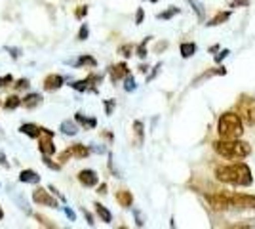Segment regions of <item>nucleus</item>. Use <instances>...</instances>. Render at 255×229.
<instances>
[{
  "mask_svg": "<svg viewBox=\"0 0 255 229\" xmlns=\"http://www.w3.org/2000/svg\"><path fill=\"white\" fill-rule=\"evenodd\" d=\"M215 178L223 184L236 187H248L254 184V176L250 166L244 163H233V164H219L215 168Z\"/></svg>",
  "mask_w": 255,
  "mask_h": 229,
  "instance_id": "f257e3e1",
  "label": "nucleus"
},
{
  "mask_svg": "<svg viewBox=\"0 0 255 229\" xmlns=\"http://www.w3.org/2000/svg\"><path fill=\"white\" fill-rule=\"evenodd\" d=\"M212 145L213 151L225 159H246L252 155V145L248 142H242L240 138L238 140H221L219 138Z\"/></svg>",
  "mask_w": 255,
  "mask_h": 229,
  "instance_id": "f03ea898",
  "label": "nucleus"
},
{
  "mask_svg": "<svg viewBox=\"0 0 255 229\" xmlns=\"http://www.w3.org/2000/svg\"><path fill=\"white\" fill-rule=\"evenodd\" d=\"M217 134L221 140H238L244 134V122L236 111H227L217 120Z\"/></svg>",
  "mask_w": 255,
  "mask_h": 229,
  "instance_id": "7ed1b4c3",
  "label": "nucleus"
},
{
  "mask_svg": "<svg viewBox=\"0 0 255 229\" xmlns=\"http://www.w3.org/2000/svg\"><path fill=\"white\" fill-rule=\"evenodd\" d=\"M236 113L242 119V122H246L248 126H255V98L242 96L240 101H238Z\"/></svg>",
  "mask_w": 255,
  "mask_h": 229,
  "instance_id": "20e7f679",
  "label": "nucleus"
},
{
  "mask_svg": "<svg viewBox=\"0 0 255 229\" xmlns=\"http://www.w3.org/2000/svg\"><path fill=\"white\" fill-rule=\"evenodd\" d=\"M227 199L231 203V210L233 208H244V210H255V197L244 195V193H227Z\"/></svg>",
  "mask_w": 255,
  "mask_h": 229,
  "instance_id": "39448f33",
  "label": "nucleus"
},
{
  "mask_svg": "<svg viewBox=\"0 0 255 229\" xmlns=\"http://www.w3.org/2000/svg\"><path fill=\"white\" fill-rule=\"evenodd\" d=\"M38 151L42 155L52 157L55 153V145H53V132L48 128H42V134L38 136Z\"/></svg>",
  "mask_w": 255,
  "mask_h": 229,
  "instance_id": "423d86ee",
  "label": "nucleus"
},
{
  "mask_svg": "<svg viewBox=\"0 0 255 229\" xmlns=\"http://www.w3.org/2000/svg\"><path fill=\"white\" fill-rule=\"evenodd\" d=\"M99 82H101V76L90 75L88 78H84V80H76V82H73L71 88H73V90H78V92H97L96 84H99Z\"/></svg>",
  "mask_w": 255,
  "mask_h": 229,
  "instance_id": "0eeeda50",
  "label": "nucleus"
},
{
  "mask_svg": "<svg viewBox=\"0 0 255 229\" xmlns=\"http://www.w3.org/2000/svg\"><path fill=\"white\" fill-rule=\"evenodd\" d=\"M32 203H36V205H42V207H50V208H59L57 207V201L53 199L46 189L42 187H38V189H34L32 191Z\"/></svg>",
  "mask_w": 255,
  "mask_h": 229,
  "instance_id": "6e6552de",
  "label": "nucleus"
},
{
  "mask_svg": "<svg viewBox=\"0 0 255 229\" xmlns=\"http://www.w3.org/2000/svg\"><path fill=\"white\" fill-rule=\"evenodd\" d=\"M206 201L210 203V207L213 210H219V212H225V210H231V203L227 199V193H217V195H208Z\"/></svg>",
  "mask_w": 255,
  "mask_h": 229,
  "instance_id": "1a4fd4ad",
  "label": "nucleus"
},
{
  "mask_svg": "<svg viewBox=\"0 0 255 229\" xmlns=\"http://www.w3.org/2000/svg\"><path fill=\"white\" fill-rule=\"evenodd\" d=\"M78 182L84 187H96L99 184V176L96 170H80L78 172Z\"/></svg>",
  "mask_w": 255,
  "mask_h": 229,
  "instance_id": "9d476101",
  "label": "nucleus"
},
{
  "mask_svg": "<svg viewBox=\"0 0 255 229\" xmlns=\"http://www.w3.org/2000/svg\"><path fill=\"white\" fill-rule=\"evenodd\" d=\"M63 84H65V78L61 75H57V73L48 75L44 78V90L46 92H55V90H59Z\"/></svg>",
  "mask_w": 255,
  "mask_h": 229,
  "instance_id": "9b49d317",
  "label": "nucleus"
},
{
  "mask_svg": "<svg viewBox=\"0 0 255 229\" xmlns=\"http://www.w3.org/2000/svg\"><path fill=\"white\" fill-rule=\"evenodd\" d=\"M109 75H111L113 82H120V80H124V76L129 75V71H128L126 63H117V65H113L109 69Z\"/></svg>",
  "mask_w": 255,
  "mask_h": 229,
  "instance_id": "f8f14e48",
  "label": "nucleus"
},
{
  "mask_svg": "<svg viewBox=\"0 0 255 229\" xmlns=\"http://www.w3.org/2000/svg\"><path fill=\"white\" fill-rule=\"evenodd\" d=\"M40 103H42V96H40L38 92L27 94V96L21 99V105L25 107V109H34V107H38Z\"/></svg>",
  "mask_w": 255,
  "mask_h": 229,
  "instance_id": "ddd939ff",
  "label": "nucleus"
},
{
  "mask_svg": "<svg viewBox=\"0 0 255 229\" xmlns=\"http://www.w3.org/2000/svg\"><path fill=\"white\" fill-rule=\"evenodd\" d=\"M69 151H71V157L73 159H88L90 157V147L88 145H82V143H75V145H71L69 147Z\"/></svg>",
  "mask_w": 255,
  "mask_h": 229,
  "instance_id": "4468645a",
  "label": "nucleus"
},
{
  "mask_svg": "<svg viewBox=\"0 0 255 229\" xmlns=\"http://www.w3.org/2000/svg\"><path fill=\"white\" fill-rule=\"evenodd\" d=\"M117 201L122 208H131V205H133V195L128 189H120V191H117Z\"/></svg>",
  "mask_w": 255,
  "mask_h": 229,
  "instance_id": "2eb2a0df",
  "label": "nucleus"
},
{
  "mask_svg": "<svg viewBox=\"0 0 255 229\" xmlns=\"http://www.w3.org/2000/svg\"><path fill=\"white\" fill-rule=\"evenodd\" d=\"M19 132L25 134V136H29V138H32V140H36V138L42 134V126H36V124H32V122H27V124H21Z\"/></svg>",
  "mask_w": 255,
  "mask_h": 229,
  "instance_id": "dca6fc26",
  "label": "nucleus"
},
{
  "mask_svg": "<svg viewBox=\"0 0 255 229\" xmlns=\"http://www.w3.org/2000/svg\"><path fill=\"white\" fill-rule=\"evenodd\" d=\"M19 182L21 184H38L40 182V176H38V172H34V170H21Z\"/></svg>",
  "mask_w": 255,
  "mask_h": 229,
  "instance_id": "f3484780",
  "label": "nucleus"
},
{
  "mask_svg": "<svg viewBox=\"0 0 255 229\" xmlns=\"http://www.w3.org/2000/svg\"><path fill=\"white\" fill-rule=\"evenodd\" d=\"M59 130L63 132L65 136H76L78 134V124H76L75 120H63Z\"/></svg>",
  "mask_w": 255,
  "mask_h": 229,
  "instance_id": "a211bd4d",
  "label": "nucleus"
},
{
  "mask_svg": "<svg viewBox=\"0 0 255 229\" xmlns=\"http://www.w3.org/2000/svg\"><path fill=\"white\" fill-rule=\"evenodd\" d=\"M75 122L76 124H82L84 128H96L97 126V119H94V117H92V119H88V117H84L82 113H76Z\"/></svg>",
  "mask_w": 255,
  "mask_h": 229,
  "instance_id": "6ab92c4d",
  "label": "nucleus"
},
{
  "mask_svg": "<svg viewBox=\"0 0 255 229\" xmlns=\"http://www.w3.org/2000/svg\"><path fill=\"white\" fill-rule=\"evenodd\" d=\"M94 207H96L97 216H99V218L103 220V222H105V224H111V222H113V214H111V212H109V210H107V208L103 207V205H101V203H96V205H94Z\"/></svg>",
  "mask_w": 255,
  "mask_h": 229,
  "instance_id": "aec40b11",
  "label": "nucleus"
},
{
  "mask_svg": "<svg viewBox=\"0 0 255 229\" xmlns=\"http://www.w3.org/2000/svg\"><path fill=\"white\" fill-rule=\"evenodd\" d=\"M231 13H233V11H221V13H217L212 21L206 23V25H208V27H217V25H221V23L229 21V19H231Z\"/></svg>",
  "mask_w": 255,
  "mask_h": 229,
  "instance_id": "412c9836",
  "label": "nucleus"
},
{
  "mask_svg": "<svg viewBox=\"0 0 255 229\" xmlns=\"http://www.w3.org/2000/svg\"><path fill=\"white\" fill-rule=\"evenodd\" d=\"M19 105H21V98H19L17 94H13V96H10V98H6V101H4V109L6 111L17 109Z\"/></svg>",
  "mask_w": 255,
  "mask_h": 229,
  "instance_id": "4be33fe9",
  "label": "nucleus"
},
{
  "mask_svg": "<svg viewBox=\"0 0 255 229\" xmlns=\"http://www.w3.org/2000/svg\"><path fill=\"white\" fill-rule=\"evenodd\" d=\"M179 50H181V55L187 59V57H192V55L196 54V44L194 42H183Z\"/></svg>",
  "mask_w": 255,
  "mask_h": 229,
  "instance_id": "5701e85b",
  "label": "nucleus"
},
{
  "mask_svg": "<svg viewBox=\"0 0 255 229\" xmlns=\"http://www.w3.org/2000/svg\"><path fill=\"white\" fill-rule=\"evenodd\" d=\"M133 134H135V143L141 145L143 140H145V134H143V122H141V120H135V122H133Z\"/></svg>",
  "mask_w": 255,
  "mask_h": 229,
  "instance_id": "b1692460",
  "label": "nucleus"
},
{
  "mask_svg": "<svg viewBox=\"0 0 255 229\" xmlns=\"http://www.w3.org/2000/svg\"><path fill=\"white\" fill-rule=\"evenodd\" d=\"M96 67L97 65V61L92 57V55H82V57H78L75 61V67Z\"/></svg>",
  "mask_w": 255,
  "mask_h": 229,
  "instance_id": "393cba45",
  "label": "nucleus"
},
{
  "mask_svg": "<svg viewBox=\"0 0 255 229\" xmlns=\"http://www.w3.org/2000/svg\"><path fill=\"white\" fill-rule=\"evenodd\" d=\"M189 6H192V10L196 11V17L198 21H204V6L198 0H189Z\"/></svg>",
  "mask_w": 255,
  "mask_h": 229,
  "instance_id": "a878e982",
  "label": "nucleus"
},
{
  "mask_svg": "<svg viewBox=\"0 0 255 229\" xmlns=\"http://www.w3.org/2000/svg\"><path fill=\"white\" fill-rule=\"evenodd\" d=\"M179 11H181L179 8L171 6V8H168L166 11H162V13H158V19H162V21H166V19H170V17H173V15H177Z\"/></svg>",
  "mask_w": 255,
  "mask_h": 229,
  "instance_id": "bb28decb",
  "label": "nucleus"
},
{
  "mask_svg": "<svg viewBox=\"0 0 255 229\" xmlns=\"http://www.w3.org/2000/svg\"><path fill=\"white\" fill-rule=\"evenodd\" d=\"M135 88H137V84H135V78H133L131 75L124 76V90H126V92H135Z\"/></svg>",
  "mask_w": 255,
  "mask_h": 229,
  "instance_id": "cd10ccee",
  "label": "nucleus"
},
{
  "mask_svg": "<svg viewBox=\"0 0 255 229\" xmlns=\"http://www.w3.org/2000/svg\"><path fill=\"white\" fill-rule=\"evenodd\" d=\"M150 38H152V36H147V38L137 46V55L141 57V59H145V57H147V44H149Z\"/></svg>",
  "mask_w": 255,
  "mask_h": 229,
  "instance_id": "c85d7f7f",
  "label": "nucleus"
},
{
  "mask_svg": "<svg viewBox=\"0 0 255 229\" xmlns=\"http://www.w3.org/2000/svg\"><path fill=\"white\" fill-rule=\"evenodd\" d=\"M42 163L46 164L48 168H52V170H55V172H57V170H61V164H59V163H53L52 157H48V155H42Z\"/></svg>",
  "mask_w": 255,
  "mask_h": 229,
  "instance_id": "c756f323",
  "label": "nucleus"
},
{
  "mask_svg": "<svg viewBox=\"0 0 255 229\" xmlns=\"http://www.w3.org/2000/svg\"><path fill=\"white\" fill-rule=\"evenodd\" d=\"M131 50H133V46H131V44H124V46H120V48H118V54L124 55V57H129V55H131Z\"/></svg>",
  "mask_w": 255,
  "mask_h": 229,
  "instance_id": "7c9ffc66",
  "label": "nucleus"
},
{
  "mask_svg": "<svg viewBox=\"0 0 255 229\" xmlns=\"http://www.w3.org/2000/svg\"><path fill=\"white\" fill-rule=\"evenodd\" d=\"M88 34H90V29H88L86 23H82V27H80V31H78V40H86Z\"/></svg>",
  "mask_w": 255,
  "mask_h": 229,
  "instance_id": "2f4dec72",
  "label": "nucleus"
},
{
  "mask_svg": "<svg viewBox=\"0 0 255 229\" xmlns=\"http://www.w3.org/2000/svg\"><path fill=\"white\" fill-rule=\"evenodd\" d=\"M15 90H27L29 88V80L27 78H19V80H15Z\"/></svg>",
  "mask_w": 255,
  "mask_h": 229,
  "instance_id": "473e14b6",
  "label": "nucleus"
},
{
  "mask_svg": "<svg viewBox=\"0 0 255 229\" xmlns=\"http://www.w3.org/2000/svg\"><path fill=\"white\" fill-rule=\"evenodd\" d=\"M244 6H250V0H233L231 2V8H244Z\"/></svg>",
  "mask_w": 255,
  "mask_h": 229,
  "instance_id": "72a5a7b5",
  "label": "nucleus"
},
{
  "mask_svg": "<svg viewBox=\"0 0 255 229\" xmlns=\"http://www.w3.org/2000/svg\"><path fill=\"white\" fill-rule=\"evenodd\" d=\"M11 82H13V76H11V75H4V76H0V88L8 86V84H11Z\"/></svg>",
  "mask_w": 255,
  "mask_h": 229,
  "instance_id": "f704fd0d",
  "label": "nucleus"
},
{
  "mask_svg": "<svg viewBox=\"0 0 255 229\" xmlns=\"http://www.w3.org/2000/svg\"><path fill=\"white\" fill-rule=\"evenodd\" d=\"M115 105H117V103H115L113 99H107V101H105V113H107V115H113V111H115Z\"/></svg>",
  "mask_w": 255,
  "mask_h": 229,
  "instance_id": "c9c22d12",
  "label": "nucleus"
},
{
  "mask_svg": "<svg viewBox=\"0 0 255 229\" xmlns=\"http://www.w3.org/2000/svg\"><path fill=\"white\" fill-rule=\"evenodd\" d=\"M86 13H88V6H80V8L75 11L76 19H82V17H86Z\"/></svg>",
  "mask_w": 255,
  "mask_h": 229,
  "instance_id": "e433bc0d",
  "label": "nucleus"
},
{
  "mask_svg": "<svg viewBox=\"0 0 255 229\" xmlns=\"http://www.w3.org/2000/svg\"><path fill=\"white\" fill-rule=\"evenodd\" d=\"M143 19H145V11H143V8H137V13H135V25H141Z\"/></svg>",
  "mask_w": 255,
  "mask_h": 229,
  "instance_id": "4c0bfd02",
  "label": "nucleus"
},
{
  "mask_svg": "<svg viewBox=\"0 0 255 229\" xmlns=\"http://www.w3.org/2000/svg\"><path fill=\"white\" fill-rule=\"evenodd\" d=\"M231 54V52H229V50H221V52H219V54L215 55V63H221V61H223L225 57H227V55Z\"/></svg>",
  "mask_w": 255,
  "mask_h": 229,
  "instance_id": "58836bf2",
  "label": "nucleus"
},
{
  "mask_svg": "<svg viewBox=\"0 0 255 229\" xmlns=\"http://www.w3.org/2000/svg\"><path fill=\"white\" fill-rule=\"evenodd\" d=\"M63 212L67 214V218L71 220V222H76V214H75V212H73V210H71L69 207H63Z\"/></svg>",
  "mask_w": 255,
  "mask_h": 229,
  "instance_id": "ea45409f",
  "label": "nucleus"
},
{
  "mask_svg": "<svg viewBox=\"0 0 255 229\" xmlns=\"http://www.w3.org/2000/svg\"><path fill=\"white\" fill-rule=\"evenodd\" d=\"M6 50L10 52V55L13 57V59H17V57L21 55V50H19V48H6Z\"/></svg>",
  "mask_w": 255,
  "mask_h": 229,
  "instance_id": "a19ab883",
  "label": "nucleus"
},
{
  "mask_svg": "<svg viewBox=\"0 0 255 229\" xmlns=\"http://www.w3.org/2000/svg\"><path fill=\"white\" fill-rule=\"evenodd\" d=\"M133 216H135V226H137V228H141V226L145 224V222L141 220V214H139L137 210H133Z\"/></svg>",
  "mask_w": 255,
  "mask_h": 229,
  "instance_id": "79ce46f5",
  "label": "nucleus"
},
{
  "mask_svg": "<svg viewBox=\"0 0 255 229\" xmlns=\"http://www.w3.org/2000/svg\"><path fill=\"white\" fill-rule=\"evenodd\" d=\"M48 189H50V191H52V193H53V195H55V197H57V199H61V201H63V203H65V197L61 195V193H59L57 189H55V186H48Z\"/></svg>",
  "mask_w": 255,
  "mask_h": 229,
  "instance_id": "37998d69",
  "label": "nucleus"
},
{
  "mask_svg": "<svg viewBox=\"0 0 255 229\" xmlns=\"http://www.w3.org/2000/svg\"><path fill=\"white\" fill-rule=\"evenodd\" d=\"M82 212H84V216H86V222H88V226H94V224H96V222H94V216H92V214H90L88 210H82Z\"/></svg>",
  "mask_w": 255,
  "mask_h": 229,
  "instance_id": "c03bdc74",
  "label": "nucleus"
},
{
  "mask_svg": "<svg viewBox=\"0 0 255 229\" xmlns=\"http://www.w3.org/2000/svg\"><path fill=\"white\" fill-rule=\"evenodd\" d=\"M0 164H2L4 168H8V166H10V164H8V161H6V155H4L2 151H0Z\"/></svg>",
  "mask_w": 255,
  "mask_h": 229,
  "instance_id": "a18cd8bd",
  "label": "nucleus"
},
{
  "mask_svg": "<svg viewBox=\"0 0 255 229\" xmlns=\"http://www.w3.org/2000/svg\"><path fill=\"white\" fill-rule=\"evenodd\" d=\"M97 193H99V195H107V184H101L99 189H97Z\"/></svg>",
  "mask_w": 255,
  "mask_h": 229,
  "instance_id": "49530a36",
  "label": "nucleus"
},
{
  "mask_svg": "<svg viewBox=\"0 0 255 229\" xmlns=\"http://www.w3.org/2000/svg\"><path fill=\"white\" fill-rule=\"evenodd\" d=\"M160 67H162V65H160V63H158V65H156V67H154V71H152V73H150V75H149V78H147V80H152V78H154V76H156V73H158V69H160Z\"/></svg>",
  "mask_w": 255,
  "mask_h": 229,
  "instance_id": "de8ad7c7",
  "label": "nucleus"
},
{
  "mask_svg": "<svg viewBox=\"0 0 255 229\" xmlns=\"http://www.w3.org/2000/svg\"><path fill=\"white\" fill-rule=\"evenodd\" d=\"M4 218V210H2V208H0V220Z\"/></svg>",
  "mask_w": 255,
  "mask_h": 229,
  "instance_id": "09e8293b",
  "label": "nucleus"
},
{
  "mask_svg": "<svg viewBox=\"0 0 255 229\" xmlns=\"http://www.w3.org/2000/svg\"><path fill=\"white\" fill-rule=\"evenodd\" d=\"M147 2H160V0H147Z\"/></svg>",
  "mask_w": 255,
  "mask_h": 229,
  "instance_id": "8fccbe9b",
  "label": "nucleus"
}]
</instances>
